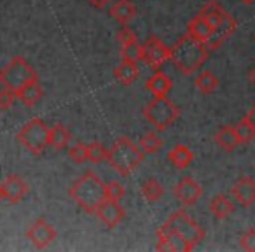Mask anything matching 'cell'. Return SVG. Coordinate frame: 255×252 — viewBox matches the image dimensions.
Wrapping results in <instances>:
<instances>
[{
  "label": "cell",
  "instance_id": "6da1fadb",
  "mask_svg": "<svg viewBox=\"0 0 255 252\" xmlns=\"http://www.w3.org/2000/svg\"><path fill=\"white\" fill-rule=\"evenodd\" d=\"M210 56V49L205 42L192 39L191 35H184L177 40L173 47H170V60L182 74H194L206 63Z\"/></svg>",
  "mask_w": 255,
  "mask_h": 252
},
{
  "label": "cell",
  "instance_id": "7a4b0ae2",
  "mask_svg": "<svg viewBox=\"0 0 255 252\" xmlns=\"http://www.w3.org/2000/svg\"><path fill=\"white\" fill-rule=\"evenodd\" d=\"M68 195L82 210L93 214L107 200V184L93 172H86L70 186Z\"/></svg>",
  "mask_w": 255,
  "mask_h": 252
},
{
  "label": "cell",
  "instance_id": "3957f363",
  "mask_svg": "<svg viewBox=\"0 0 255 252\" xmlns=\"http://www.w3.org/2000/svg\"><path fill=\"white\" fill-rule=\"evenodd\" d=\"M143 158H145V153L140 149V146H136L128 137H119L110 147L107 160L117 174L128 177L133 170H136V167L142 163Z\"/></svg>",
  "mask_w": 255,
  "mask_h": 252
},
{
  "label": "cell",
  "instance_id": "277c9868",
  "mask_svg": "<svg viewBox=\"0 0 255 252\" xmlns=\"http://www.w3.org/2000/svg\"><path fill=\"white\" fill-rule=\"evenodd\" d=\"M145 119L152 124L157 132H164L178 119L180 109L168 96H156L143 110Z\"/></svg>",
  "mask_w": 255,
  "mask_h": 252
},
{
  "label": "cell",
  "instance_id": "5b68a950",
  "mask_svg": "<svg viewBox=\"0 0 255 252\" xmlns=\"http://www.w3.org/2000/svg\"><path fill=\"white\" fill-rule=\"evenodd\" d=\"M39 79L33 67L21 56H16L0 70V84L18 93L26 82Z\"/></svg>",
  "mask_w": 255,
  "mask_h": 252
},
{
  "label": "cell",
  "instance_id": "8992f818",
  "mask_svg": "<svg viewBox=\"0 0 255 252\" xmlns=\"http://www.w3.org/2000/svg\"><path fill=\"white\" fill-rule=\"evenodd\" d=\"M18 142H21L35 156H40L46 151V147L49 146V128H47V124L39 117L30 119L18 132Z\"/></svg>",
  "mask_w": 255,
  "mask_h": 252
},
{
  "label": "cell",
  "instance_id": "52a82bcc",
  "mask_svg": "<svg viewBox=\"0 0 255 252\" xmlns=\"http://www.w3.org/2000/svg\"><path fill=\"white\" fill-rule=\"evenodd\" d=\"M166 226L175 230L177 233H180L182 237L191 242L194 247L205 238V230H203L185 210H177V212L171 214L170 219L166 221Z\"/></svg>",
  "mask_w": 255,
  "mask_h": 252
},
{
  "label": "cell",
  "instance_id": "ba28073f",
  "mask_svg": "<svg viewBox=\"0 0 255 252\" xmlns=\"http://www.w3.org/2000/svg\"><path fill=\"white\" fill-rule=\"evenodd\" d=\"M26 237L32 240V244L35 245L37 249H46L56 240L58 231H56V228L47 223L44 217H39V219L30 224L28 231H26Z\"/></svg>",
  "mask_w": 255,
  "mask_h": 252
},
{
  "label": "cell",
  "instance_id": "9c48e42d",
  "mask_svg": "<svg viewBox=\"0 0 255 252\" xmlns=\"http://www.w3.org/2000/svg\"><path fill=\"white\" fill-rule=\"evenodd\" d=\"M194 245L185 240L180 233L168 228L166 224L157 230V251H175V252H189Z\"/></svg>",
  "mask_w": 255,
  "mask_h": 252
},
{
  "label": "cell",
  "instance_id": "30bf717a",
  "mask_svg": "<svg viewBox=\"0 0 255 252\" xmlns=\"http://www.w3.org/2000/svg\"><path fill=\"white\" fill-rule=\"evenodd\" d=\"M173 195L178 203H182L184 207H191V205H194V203H198V200L203 196V188H201V184H198L196 179L184 177L175 186Z\"/></svg>",
  "mask_w": 255,
  "mask_h": 252
},
{
  "label": "cell",
  "instance_id": "8fae6325",
  "mask_svg": "<svg viewBox=\"0 0 255 252\" xmlns=\"http://www.w3.org/2000/svg\"><path fill=\"white\" fill-rule=\"evenodd\" d=\"M170 60V47L164 46V42L157 37H150L145 44H143V61L149 67L157 68L163 63Z\"/></svg>",
  "mask_w": 255,
  "mask_h": 252
},
{
  "label": "cell",
  "instance_id": "7c38bea8",
  "mask_svg": "<svg viewBox=\"0 0 255 252\" xmlns=\"http://www.w3.org/2000/svg\"><path fill=\"white\" fill-rule=\"evenodd\" d=\"M231 195L241 207H245V209L252 207L255 203V179L241 177L240 181H236L233 184Z\"/></svg>",
  "mask_w": 255,
  "mask_h": 252
},
{
  "label": "cell",
  "instance_id": "4fadbf2b",
  "mask_svg": "<svg viewBox=\"0 0 255 252\" xmlns=\"http://www.w3.org/2000/svg\"><path fill=\"white\" fill-rule=\"evenodd\" d=\"M95 214L98 216V219L109 228H116L117 224L124 219V209L119 205V202L110 200V198L102 202V205L96 209Z\"/></svg>",
  "mask_w": 255,
  "mask_h": 252
},
{
  "label": "cell",
  "instance_id": "5bb4252c",
  "mask_svg": "<svg viewBox=\"0 0 255 252\" xmlns=\"http://www.w3.org/2000/svg\"><path fill=\"white\" fill-rule=\"evenodd\" d=\"M4 191H5V196L11 203H19L26 195L30 193V186L26 184L25 179H21L19 175H9L4 182Z\"/></svg>",
  "mask_w": 255,
  "mask_h": 252
},
{
  "label": "cell",
  "instance_id": "9a60e30c",
  "mask_svg": "<svg viewBox=\"0 0 255 252\" xmlns=\"http://www.w3.org/2000/svg\"><path fill=\"white\" fill-rule=\"evenodd\" d=\"M236 28H238V23L234 21V18H233V16H229V14H226V18L222 19L220 26L215 30V32H213V37L210 39V42L206 44V46H208V49L210 51H217L227 39H229L231 35H233L234 32H236Z\"/></svg>",
  "mask_w": 255,
  "mask_h": 252
},
{
  "label": "cell",
  "instance_id": "2e32d148",
  "mask_svg": "<svg viewBox=\"0 0 255 252\" xmlns=\"http://www.w3.org/2000/svg\"><path fill=\"white\" fill-rule=\"evenodd\" d=\"M16 95H18V98L21 100L26 107H30V109H32V107H35L37 103L42 100L44 89H42V86L39 84V79H35V81L26 82V84L23 86V88L19 89Z\"/></svg>",
  "mask_w": 255,
  "mask_h": 252
},
{
  "label": "cell",
  "instance_id": "e0dca14e",
  "mask_svg": "<svg viewBox=\"0 0 255 252\" xmlns=\"http://www.w3.org/2000/svg\"><path fill=\"white\" fill-rule=\"evenodd\" d=\"M109 14L121 25H128L136 16V7L131 0H119L110 7Z\"/></svg>",
  "mask_w": 255,
  "mask_h": 252
},
{
  "label": "cell",
  "instance_id": "ac0fdd59",
  "mask_svg": "<svg viewBox=\"0 0 255 252\" xmlns=\"http://www.w3.org/2000/svg\"><path fill=\"white\" fill-rule=\"evenodd\" d=\"M187 35H191L192 39L199 40V42L208 44L210 39L213 37V28L201 18V16H196L189 21L187 25Z\"/></svg>",
  "mask_w": 255,
  "mask_h": 252
},
{
  "label": "cell",
  "instance_id": "d6986e66",
  "mask_svg": "<svg viewBox=\"0 0 255 252\" xmlns=\"http://www.w3.org/2000/svg\"><path fill=\"white\" fill-rule=\"evenodd\" d=\"M226 14H227V12L220 7V4L217 2V0L208 2V4H206L205 7L199 11V16H201V18L205 19L210 26H212L213 32H215V30L220 26V23H222V19L226 18Z\"/></svg>",
  "mask_w": 255,
  "mask_h": 252
},
{
  "label": "cell",
  "instance_id": "ffe728a7",
  "mask_svg": "<svg viewBox=\"0 0 255 252\" xmlns=\"http://www.w3.org/2000/svg\"><path fill=\"white\" fill-rule=\"evenodd\" d=\"M138 75H140V70H138V67H136V63H133V61L123 60V63L114 68V77L124 86H131L133 82L138 79Z\"/></svg>",
  "mask_w": 255,
  "mask_h": 252
},
{
  "label": "cell",
  "instance_id": "44dd1931",
  "mask_svg": "<svg viewBox=\"0 0 255 252\" xmlns=\"http://www.w3.org/2000/svg\"><path fill=\"white\" fill-rule=\"evenodd\" d=\"M145 86L154 96H168V93L171 91L173 82H171V79L168 77L164 72H156V74L147 81Z\"/></svg>",
  "mask_w": 255,
  "mask_h": 252
},
{
  "label": "cell",
  "instance_id": "7402d4cb",
  "mask_svg": "<svg viewBox=\"0 0 255 252\" xmlns=\"http://www.w3.org/2000/svg\"><path fill=\"white\" fill-rule=\"evenodd\" d=\"M168 161L177 168H187L194 161V153L184 144H178L168 153Z\"/></svg>",
  "mask_w": 255,
  "mask_h": 252
},
{
  "label": "cell",
  "instance_id": "603a6c76",
  "mask_svg": "<svg viewBox=\"0 0 255 252\" xmlns=\"http://www.w3.org/2000/svg\"><path fill=\"white\" fill-rule=\"evenodd\" d=\"M210 212H212L217 219H226V217H229L231 214L234 212V205L227 196L217 195V196H213L212 202H210Z\"/></svg>",
  "mask_w": 255,
  "mask_h": 252
},
{
  "label": "cell",
  "instance_id": "cb8c5ba5",
  "mask_svg": "<svg viewBox=\"0 0 255 252\" xmlns=\"http://www.w3.org/2000/svg\"><path fill=\"white\" fill-rule=\"evenodd\" d=\"M215 142L219 144V146L222 147L224 151L231 153V151L236 149V146L240 144V140H238L236 132H234L233 126H224V128H220L219 132H217Z\"/></svg>",
  "mask_w": 255,
  "mask_h": 252
},
{
  "label": "cell",
  "instance_id": "d4e9b609",
  "mask_svg": "<svg viewBox=\"0 0 255 252\" xmlns=\"http://www.w3.org/2000/svg\"><path fill=\"white\" fill-rule=\"evenodd\" d=\"M70 142V132L65 128L63 124H56L49 128V146L54 147L56 151H61L68 146Z\"/></svg>",
  "mask_w": 255,
  "mask_h": 252
},
{
  "label": "cell",
  "instance_id": "484cf974",
  "mask_svg": "<svg viewBox=\"0 0 255 252\" xmlns=\"http://www.w3.org/2000/svg\"><path fill=\"white\" fill-rule=\"evenodd\" d=\"M142 195L152 203L159 202V200L163 198V195H164V188H163V184L157 181V179L150 177V179H147V181L142 182Z\"/></svg>",
  "mask_w": 255,
  "mask_h": 252
},
{
  "label": "cell",
  "instance_id": "4316f807",
  "mask_svg": "<svg viewBox=\"0 0 255 252\" xmlns=\"http://www.w3.org/2000/svg\"><path fill=\"white\" fill-rule=\"evenodd\" d=\"M121 58L124 61H133V63H140L143 61V46H140L138 42H128L123 44L121 47Z\"/></svg>",
  "mask_w": 255,
  "mask_h": 252
},
{
  "label": "cell",
  "instance_id": "83f0119b",
  "mask_svg": "<svg viewBox=\"0 0 255 252\" xmlns=\"http://www.w3.org/2000/svg\"><path fill=\"white\" fill-rule=\"evenodd\" d=\"M140 149L147 154H156L163 149V139L159 135H156V132H149L147 135H143L140 139Z\"/></svg>",
  "mask_w": 255,
  "mask_h": 252
},
{
  "label": "cell",
  "instance_id": "f1b7e54d",
  "mask_svg": "<svg viewBox=\"0 0 255 252\" xmlns=\"http://www.w3.org/2000/svg\"><path fill=\"white\" fill-rule=\"evenodd\" d=\"M196 88L199 89L201 93H205V95H210V93H213L217 89V86H219V79L215 77V75L212 74V72L205 70L201 72V74L196 77Z\"/></svg>",
  "mask_w": 255,
  "mask_h": 252
},
{
  "label": "cell",
  "instance_id": "f546056e",
  "mask_svg": "<svg viewBox=\"0 0 255 252\" xmlns=\"http://www.w3.org/2000/svg\"><path fill=\"white\" fill-rule=\"evenodd\" d=\"M234 132H236V137H238V140H240V144H248L255 139V128L245 119V117L234 126Z\"/></svg>",
  "mask_w": 255,
  "mask_h": 252
},
{
  "label": "cell",
  "instance_id": "4dcf8cb0",
  "mask_svg": "<svg viewBox=\"0 0 255 252\" xmlns=\"http://www.w3.org/2000/svg\"><path fill=\"white\" fill-rule=\"evenodd\" d=\"M86 147H88V161H91V163H95V165L105 161L107 156H109V151H107L100 142H91Z\"/></svg>",
  "mask_w": 255,
  "mask_h": 252
},
{
  "label": "cell",
  "instance_id": "1f68e13d",
  "mask_svg": "<svg viewBox=\"0 0 255 252\" xmlns=\"http://www.w3.org/2000/svg\"><path fill=\"white\" fill-rule=\"evenodd\" d=\"M68 158L77 165L84 163V161L88 160V147H86L84 144H75V146H72L70 149H68Z\"/></svg>",
  "mask_w": 255,
  "mask_h": 252
},
{
  "label": "cell",
  "instance_id": "d6a6232c",
  "mask_svg": "<svg viewBox=\"0 0 255 252\" xmlns=\"http://www.w3.org/2000/svg\"><path fill=\"white\" fill-rule=\"evenodd\" d=\"M16 98H18V95H16V91H12V89L9 88H2L0 89V109L2 110H7L11 109L12 105H14Z\"/></svg>",
  "mask_w": 255,
  "mask_h": 252
},
{
  "label": "cell",
  "instance_id": "836d02e7",
  "mask_svg": "<svg viewBox=\"0 0 255 252\" xmlns=\"http://www.w3.org/2000/svg\"><path fill=\"white\" fill-rule=\"evenodd\" d=\"M124 193H126V189H124V186L121 184V182L112 181L107 184V198L121 202V200L124 198Z\"/></svg>",
  "mask_w": 255,
  "mask_h": 252
},
{
  "label": "cell",
  "instance_id": "e575fe53",
  "mask_svg": "<svg viewBox=\"0 0 255 252\" xmlns=\"http://www.w3.org/2000/svg\"><path fill=\"white\" fill-rule=\"evenodd\" d=\"M116 39H117V42L123 46V44H128V42H135L136 40V33L133 32L131 28H128V26H123V28L117 32V35H116Z\"/></svg>",
  "mask_w": 255,
  "mask_h": 252
},
{
  "label": "cell",
  "instance_id": "d590c367",
  "mask_svg": "<svg viewBox=\"0 0 255 252\" xmlns=\"http://www.w3.org/2000/svg\"><path fill=\"white\" fill-rule=\"evenodd\" d=\"M240 244H241V247H243L245 251L255 252V230H254V228H252V230H248L247 233L241 237Z\"/></svg>",
  "mask_w": 255,
  "mask_h": 252
},
{
  "label": "cell",
  "instance_id": "8d00e7d4",
  "mask_svg": "<svg viewBox=\"0 0 255 252\" xmlns=\"http://www.w3.org/2000/svg\"><path fill=\"white\" fill-rule=\"evenodd\" d=\"M88 2L95 9H103V7H107V5L110 4V0H88Z\"/></svg>",
  "mask_w": 255,
  "mask_h": 252
},
{
  "label": "cell",
  "instance_id": "74e56055",
  "mask_svg": "<svg viewBox=\"0 0 255 252\" xmlns=\"http://www.w3.org/2000/svg\"><path fill=\"white\" fill-rule=\"evenodd\" d=\"M245 119H247L248 123H250L252 126H254V128H255V105L252 107L250 110H248V114H247V116H245Z\"/></svg>",
  "mask_w": 255,
  "mask_h": 252
},
{
  "label": "cell",
  "instance_id": "f35d334b",
  "mask_svg": "<svg viewBox=\"0 0 255 252\" xmlns=\"http://www.w3.org/2000/svg\"><path fill=\"white\" fill-rule=\"evenodd\" d=\"M4 200H7V196H5V191H4V186L0 184V203L4 202Z\"/></svg>",
  "mask_w": 255,
  "mask_h": 252
},
{
  "label": "cell",
  "instance_id": "ab89813d",
  "mask_svg": "<svg viewBox=\"0 0 255 252\" xmlns=\"http://www.w3.org/2000/svg\"><path fill=\"white\" fill-rule=\"evenodd\" d=\"M248 79H250V82H254L255 84V68H252L250 74H248Z\"/></svg>",
  "mask_w": 255,
  "mask_h": 252
},
{
  "label": "cell",
  "instance_id": "60d3db41",
  "mask_svg": "<svg viewBox=\"0 0 255 252\" xmlns=\"http://www.w3.org/2000/svg\"><path fill=\"white\" fill-rule=\"evenodd\" d=\"M240 2H243L245 5H250V4H254L255 0H240Z\"/></svg>",
  "mask_w": 255,
  "mask_h": 252
}]
</instances>
